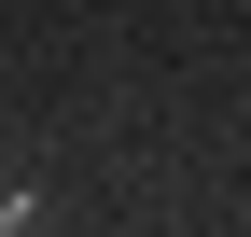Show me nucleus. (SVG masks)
Returning <instances> with one entry per match:
<instances>
[{"mask_svg": "<svg viewBox=\"0 0 251 237\" xmlns=\"http://www.w3.org/2000/svg\"><path fill=\"white\" fill-rule=\"evenodd\" d=\"M237 223H251V195H237Z\"/></svg>", "mask_w": 251, "mask_h": 237, "instance_id": "nucleus-1", "label": "nucleus"}]
</instances>
